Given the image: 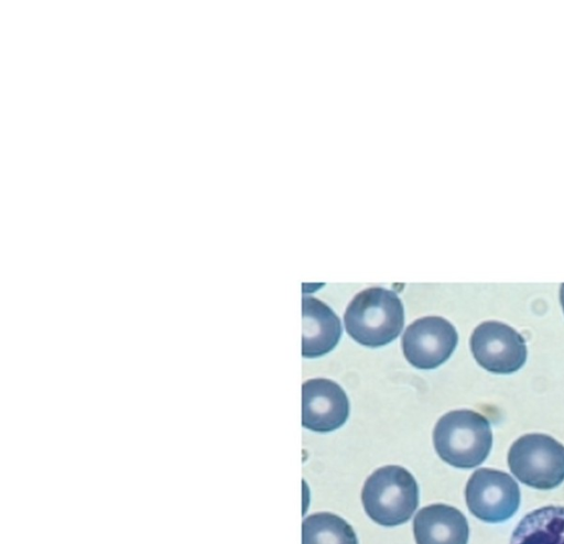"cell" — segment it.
Returning a JSON list of instances; mask_svg holds the SVG:
<instances>
[{
	"mask_svg": "<svg viewBox=\"0 0 564 544\" xmlns=\"http://www.w3.org/2000/svg\"><path fill=\"white\" fill-rule=\"evenodd\" d=\"M457 341V331L447 319L426 316L408 326L402 336V351L413 367L435 369L451 357Z\"/></svg>",
	"mask_w": 564,
	"mask_h": 544,
	"instance_id": "7",
	"label": "cell"
},
{
	"mask_svg": "<svg viewBox=\"0 0 564 544\" xmlns=\"http://www.w3.org/2000/svg\"><path fill=\"white\" fill-rule=\"evenodd\" d=\"M361 501L372 521L382 526H397L409 521L417 508V483L405 468L384 466L367 478Z\"/></svg>",
	"mask_w": 564,
	"mask_h": 544,
	"instance_id": "3",
	"label": "cell"
},
{
	"mask_svg": "<svg viewBox=\"0 0 564 544\" xmlns=\"http://www.w3.org/2000/svg\"><path fill=\"white\" fill-rule=\"evenodd\" d=\"M510 544H564V507L547 505L524 515Z\"/></svg>",
	"mask_w": 564,
	"mask_h": 544,
	"instance_id": "11",
	"label": "cell"
},
{
	"mask_svg": "<svg viewBox=\"0 0 564 544\" xmlns=\"http://www.w3.org/2000/svg\"><path fill=\"white\" fill-rule=\"evenodd\" d=\"M466 504L471 514L488 523L509 520L520 505V490L507 472L480 468L473 472L466 489Z\"/></svg>",
	"mask_w": 564,
	"mask_h": 544,
	"instance_id": "5",
	"label": "cell"
},
{
	"mask_svg": "<svg viewBox=\"0 0 564 544\" xmlns=\"http://www.w3.org/2000/svg\"><path fill=\"white\" fill-rule=\"evenodd\" d=\"M302 314L303 357L316 358L333 350L341 336L340 322L333 309L315 297L303 296Z\"/></svg>",
	"mask_w": 564,
	"mask_h": 544,
	"instance_id": "10",
	"label": "cell"
},
{
	"mask_svg": "<svg viewBox=\"0 0 564 544\" xmlns=\"http://www.w3.org/2000/svg\"><path fill=\"white\" fill-rule=\"evenodd\" d=\"M413 533L416 544H467L469 527L458 509L437 503L416 513Z\"/></svg>",
	"mask_w": 564,
	"mask_h": 544,
	"instance_id": "9",
	"label": "cell"
},
{
	"mask_svg": "<svg viewBox=\"0 0 564 544\" xmlns=\"http://www.w3.org/2000/svg\"><path fill=\"white\" fill-rule=\"evenodd\" d=\"M560 301H561V305H562V308L564 312V284H562L561 289H560Z\"/></svg>",
	"mask_w": 564,
	"mask_h": 544,
	"instance_id": "13",
	"label": "cell"
},
{
	"mask_svg": "<svg viewBox=\"0 0 564 544\" xmlns=\"http://www.w3.org/2000/svg\"><path fill=\"white\" fill-rule=\"evenodd\" d=\"M349 415V401L336 382L316 378L302 385V425L327 433L339 428Z\"/></svg>",
	"mask_w": 564,
	"mask_h": 544,
	"instance_id": "8",
	"label": "cell"
},
{
	"mask_svg": "<svg viewBox=\"0 0 564 544\" xmlns=\"http://www.w3.org/2000/svg\"><path fill=\"white\" fill-rule=\"evenodd\" d=\"M508 465L522 483L550 490L564 481V446L545 434H527L511 445Z\"/></svg>",
	"mask_w": 564,
	"mask_h": 544,
	"instance_id": "4",
	"label": "cell"
},
{
	"mask_svg": "<svg viewBox=\"0 0 564 544\" xmlns=\"http://www.w3.org/2000/svg\"><path fill=\"white\" fill-rule=\"evenodd\" d=\"M433 444L445 463L457 468H474L489 455L492 433L488 420L471 410L444 414L433 431Z\"/></svg>",
	"mask_w": 564,
	"mask_h": 544,
	"instance_id": "2",
	"label": "cell"
},
{
	"mask_svg": "<svg viewBox=\"0 0 564 544\" xmlns=\"http://www.w3.org/2000/svg\"><path fill=\"white\" fill-rule=\"evenodd\" d=\"M469 344L477 363L489 372L509 374L518 371L527 360V346L522 336L500 322L479 324Z\"/></svg>",
	"mask_w": 564,
	"mask_h": 544,
	"instance_id": "6",
	"label": "cell"
},
{
	"mask_svg": "<svg viewBox=\"0 0 564 544\" xmlns=\"http://www.w3.org/2000/svg\"><path fill=\"white\" fill-rule=\"evenodd\" d=\"M344 324L358 344L371 348L386 346L403 328L402 302L393 291L368 287L351 300L344 314Z\"/></svg>",
	"mask_w": 564,
	"mask_h": 544,
	"instance_id": "1",
	"label": "cell"
},
{
	"mask_svg": "<svg viewBox=\"0 0 564 544\" xmlns=\"http://www.w3.org/2000/svg\"><path fill=\"white\" fill-rule=\"evenodd\" d=\"M302 544H358L352 527L340 516L321 512L302 524Z\"/></svg>",
	"mask_w": 564,
	"mask_h": 544,
	"instance_id": "12",
	"label": "cell"
}]
</instances>
